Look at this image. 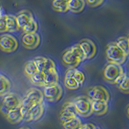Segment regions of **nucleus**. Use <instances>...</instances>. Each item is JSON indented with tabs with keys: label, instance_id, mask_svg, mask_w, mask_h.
Segmentation results:
<instances>
[{
	"label": "nucleus",
	"instance_id": "nucleus-1",
	"mask_svg": "<svg viewBox=\"0 0 129 129\" xmlns=\"http://www.w3.org/2000/svg\"><path fill=\"white\" fill-rule=\"evenodd\" d=\"M92 100L87 96H78L73 100L74 104L76 109L78 115L81 117H87L93 114L92 109Z\"/></svg>",
	"mask_w": 129,
	"mask_h": 129
},
{
	"label": "nucleus",
	"instance_id": "nucleus-2",
	"mask_svg": "<svg viewBox=\"0 0 129 129\" xmlns=\"http://www.w3.org/2000/svg\"><path fill=\"white\" fill-rule=\"evenodd\" d=\"M106 55L109 62L120 64L125 63L127 56L120 48L116 45V43H111L108 45L106 50Z\"/></svg>",
	"mask_w": 129,
	"mask_h": 129
},
{
	"label": "nucleus",
	"instance_id": "nucleus-3",
	"mask_svg": "<svg viewBox=\"0 0 129 129\" xmlns=\"http://www.w3.org/2000/svg\"><path fill=\"white\" fill-rule=\"evenodd\" d=\"M124 73L123 69L120 64L109 62L104 69L103 75L106 80L114 83L119 76Z\"/></svg>",
	"mask_w": 129,
	"mask_h": 129
},
{
	"label": "nucleus",
	"instance_id": "nucleus-4",
	"mask_svg": "<svg viewBox=\"0 0 129 129\" xmlns=\"http://www.w3.org/2000/svg\"><path fill=\"white\" fill-rule=\"evenodd\" d=\"M43 95L48 102H56L60 100L63 95V89L58 84L45 86Z\"/></svg>",
	"mask_w": 129,
	"mask_h": 129
},
{
	"label": "nucleus",
	"instance_id": "nucleus-5",
	"mask_svg": "<svg viewBox=\"0 0 129 129\" xmlns=\"http://www.w3.org/2000/svg\"><path fill=\"white\" fill-rule=\"evenodd\" d=\"M18 43L14 37L10 34H4L0 38V48L3 51L11 53L18 48Z\"/></svg>",
	"mask_w": 129,
	"mask_h": 129
},
{
	"label": "nucleus",
	"instance_id": "nucleus-6",
	"mask_svg": "<svg viewBox=\"0 0 129 129\" xmlns=\"http://www.w3.org/2000/svg\"><path fill=\"white\" fill-rule=\"evenodd\" d=\"M88 95L92 100L103 101L108 102L110 99V95L107 90L101 86H95L91 88L88 92Z\"/></svg>",
	"mask_w": 129,
	"mask_h": 129
},
{
	"label": "nucleus",
	"instance_id": "nucleus-7",
	"mask_svg": "<svg viewBox=\"0 0 129 129\" xmlns=\"http://www.w3.org/2000/svg\"><path fill=\"white\" fill-rule=\"evenodd\" d=\"M41 41L39 34L36 33H25L22 37L23 45L27 49L33 50L38 47Z\"/></svg>",
	"mask_w": 129,
	"mask_h": 129
},
{
	"label": "nucleus",
	"instance_id": "nucleus-8",
	"mask_svg": "<svg viewBox=\"0 0 129 129\" xmlns=\"http://www.w3.org/2000/svg\"><path fill=\"white\" fill-rule=\"evenodd\" d=\"M79 45L82 49L86 59H90L96 54V46L92 41L88 39H83L79 42Z\"/></svg>",
	"mask_w": 129,
	"mask_h": 129
},
{
	"label": "nucleus",
	"instance_id": "nucleus-9",
	"mask_svg": "<svg viewBox=\"0 0 129 129\" xmlns=\"http://www.w3.org/2000/svg\"><path fill=\"white\" fill-rule=\"evenodd\" d=\"M21 102V100L17 94L15 93H9L3 98V105L11 110L20 107Z\"/></svg>",
	"mask_w": 129,
	"mask_h": 129
},
{
	"label": "nucleus",
	"instance_id": "nucleus-10",
	"mask_svg": "<svg viewBox=\"0 0 129 129\" xmlns=\"http://www.w3.org/2000/svg\"><path fill=\"white\" fill-rule=\"evenodd\" d=\"M44 113V106L43 103L34 105L28 111L27 122L35 121L40 119Z\"/></svg>",
	"mask_w": 129,
	"mask_h": 129
},
{
	"label": "nucleus",
	"instance_id": "nucleus-11",
	"mask_svg": "<svg viewBox=\"0 0 129 129\" xmlns=\"http://www.w3.org/2000/svg\"><path fill=\"white\" fill-rule=\"evenodd\" d=\"M25 98L28 99L34 105L43 103L44 95L40 89L32 88L27 92Z\"/></svg>",
	"mask_w": 129,
	"mask_h": 129
},
{
	"label": "nucleus",
	"instance_id": "nucleus-12",
	"mask_svg": "<svg viewBox=\"0 0 129 129\" xmlns=\"http://www.w3.org/2000/svg\"><path fill=\"white\" fill-rule=\"evenodd\" d=\"M16 17V21L19 29L22 28L30 21L34 19L33 15L29 10H23L18 13Z\"/></svg>",
	"mask_w": 129,
	"mask_h": 129
},
{
	"label": "nucleus",
	"instance_id": "nucleus-13",
	"mask_svg": "<svg viewBox=\"0 0 129 129\" xmlns=\"http://www.w3.org/2000/svg\"><path fill=\"white\" fill-rule=\"evenodd\" d=\"M108 102L95 100H92V112L97 116H101L105 114L108 110Z\"/></svg>",
	"mask_w": 129,
	"mask_h": 129
},
{
	"label": "nucleus",
	"instance_id": "nucleus-14",
	"mask_svg": "<svg viewBox=\"0 0 129 129\" xmlns=\"http://www.w3.org/2000/svg\"><path fill=\"white\" fill-rule=\"evenodd\" d=\"M59 75L56 69H52L44 73V87L58 84Z\"/></svg>",
	"mask_w": 129,
	"mask_h": 129
},
{
	"label": "nucleus",
	"instance_id": "nucleus-15",
	"mask_svg": "<svg viewBox=\"0 0 129 129\" xmlns=\"http://www.w3.org/2000/svg\"><path fill=\"white\" fill-rule=\"evenodd\" d=\"M6 118L12 124H18L23 120V116L21 112L20 107L11 109L6 116Z\"/></svg>",
	"mask_w": 129,
	"mask_h": 129
},
{
	"label": "nucleus",
	"instance_id": "nucleus-16",
	"mask_svg": "<svg viewBox=\"0 0 129 129\" xmlns=\"http://www.w3.org/2000/svg\"><path fill=\"white\" fill-rule=\"evenodd\" d=\"M68 9L72 13H79L82 12L85 7L84 0H69L67 2Z\"/></svg>",
	"mask_w": 129,
	"mask_h": 129
},
{
	"label": "nucleus",
	"instance_id": "nucleus-17",
	"mask_svg": "<svg viewBox=\"0 0 129 129\" xmlns=\"http://www.w3.org/2000/svg\"><path fill=\"white\" fill-rule=\"evenodd\" d=\"M63 61L64 63L71 67L76 68L81 63L76 56L72 54L71 50L66 51L63 55Z\"/></svg>",
	"mask_w": 129,
	"mask_h": 129
},
{
	"label": "nucleus",
	"instance_id": "nucleus-18",
	"mask_svg": "<svg viewBox=\"0 0 129 129\" xmlns=\"http://www.w3.org/2000/svg\"><path fill=\"white\" fill-rule=\"evenodd\" d=\"M5 21H6L7 30L8 32H14L19 29L16 21V17L14 15H5Z\"/></svg>",
	"mask_w": 129,
	"mask_h": 129
},
{
	"label": "nucleus",
	"instance_id": "nucleus-19",
	"mask_svg": "<svg viewBox=\"0 0 129 129\" xmlns=\"http://www.w3.org/2000/svg\"><path fill=\"white\" fill-rule=\"evenodd\" d=\"M52 5L54 9L57 12L65 13L69 10L67 2L65 0H52Z\"/></svg>",
	"mask_w": 129,
	"mask_h": 129
},
{
	"label": "nucleus",
	"instance_id": "nucleus-20",
	"mask_svg": "<svg viewBox=\"0 0 129 129\" xmlns=\"http://www.w3.org/2000/svg\"><path fill=\"white\" fill-rule=\"evenodd\" d=\"M117 47L120 48V50L124 52L126 56L128 55L129 52V41L127 37L122 36L117 39L116 42Z\"/></svg>",
	"mask_w": 129,
	"mask_h": 129
},
{
	"label": "nucleus",
	"instance_id": "nucleus-21",
	"mask_svg": "<svg viewBox=\"0 0 129 129\" xmlns=\"http://www.w3.org/2000/svg\"><path fill=\"white\" fill-rule=\"evenodd\" d=\"M81 125V121L78 116H76L70 120L62 123L64 129H78Z\"/></svg>",
	"mask_w": 129,
	"mask_h": 129
},
{
	"label": "nucleus",
	"instance_id": "nucleus-22",
	"mask_svg": "<svg viewBox=\"0 0 129 129\" xmlns=\"http://www.w3.org/2000/svg\"><path fill=\"white\" fill-rule=\"evenodd\" d=\"M11 87L10 81L8 78L0 74V95H4L9 91Z\"/></svg>",
	"mask_w": 129,
	"mask_h": 129
},
{
	"label": "nucleus",
	"instance_id": "nucleus-23",
	"mask_svg": "<svg viewBox=\"0 0 129 129\" xmlns=\"http://www.w3.org/2000/svg\"><path fill=\"white\" fill-rule=\"evenodd\" d=\"M30 80L34 85L39 87H44V73L37 71L30 76Z\"/></svg>",
	"mask_w": 129,
	"mask_h": 129
},
{
	"label": "nucleus",
	"instance_id": "nucleus-24",
	"mask_svg": "<svg viewBox=\"0 0 129 129\" xmlns=\"http://www.w3.org/2000/svg\"><path fill=\"white\" fill-rule=\"evenodd\" d=\"M70 50H71L72 54L78 58V59L80 62L83 61L86 59L83 52L82 49L81 48L79 44H76L74 46H72Z\"/></svg>",
	"mask_w": 129,
	"mask_h": 129
},
{
	"label": "nucleus",
	"instance_id": "nucleus-25",
	"mask_svg": "<svg viewBox=\"0 0 129 129\" xmlns=\"http://www.w3.org/2000/svg\"><path fill=\"white\" fill-rule=\"evenodd\" d=\"M24 33H36L38 30V23L34 19H32L22 28Z\"/></svg>",
	"mask_w": 129,
	"mask_h": 129
},
{
	"label": "nucleus",
	"instance_id": "nucleus-26",
	"mask_svg": "<svg viewBox=\"0 0 129 129\" xmlns=\"http://www.w3.org/2000/svg\"><path fill=\"white\" fill-rule=\"evenodd\" d=\"M46 61H47V57H41L38 56L36 57L33 59V61L35 63L38 71L40 72H42L44 73L45 71V67Z\"/></svg>",
	"mask_w": 129,
	"mask_h": 129
},
{
	"label": "nucleus",
	"instance_id": "nucleus-27",
	"mask_svg": "<svg viewBox=\"0 0 129 129\" xmlns=\"http://www.w3.org/2000/svg\"><path fill=\"white\" fill-rule=\"evenodd\" d=\"M37 71L38 69L33 60L29 61L26 63L25 66V72L28 76H30Z\"/></svg>",
	"mask_w": 129,
	"mask_h": 129
},
{
	"label": "nucleus",
	"instance_id": "nucleus-28",
	"mask_svg": "<svg viewBox=\"0 0 129 129\" xmlns=\"http://www.w3.org/2000/svg\"><path fill=\"white\" fill-rule=\"evenodd\" d=\"M64 83L65 87L70 90H76L79 87V85L74 78H64Z\"/></svg>",
	"mask_w": 129,
	"mask_h": 129
},
{
	"label": "nucleus",
	"instance_id": "nucleus-29",
	"mask_svg": "<svg viewBox=\"0 0 129 129\" xmlns=\"http://www.w3.org/2000/svg\"><path fill=\"white\" fill-rule=\"evenodd\" d=\"M61 110L67 111L69 112H71L73 114L76 115V116H78L76 109L74 104L72 101H69V102H67V103H64L63 105Z\"/></svg>",
	"mask_w": 129,
	"mask_h": 129
},
{
	"label": "nucleus",
	"instance_id": "nucleus-30",
	"mask_svg": "<svg viewBox=\"0 0 129 129\" xmlns=\"http://www.w3.org/2000/svg\"><path fill=\"white\" fill-rule=\"evenodd\" d=\"M76 115L73 114L72 113L69 112L67 111H64V110H61L60 113V116H59V118H60V121L61 123L66 122L67 121L70 120L71 119L73 118V117H76Z\"/></svg>",
	"mask_w": 129,
	"mask_h": 129
},
{
	"label": "nucleus",
	"instance_id": "nucleus-31",
	"mask_svg": "<svg viewBox=\"0 0 129 129\" xmlns=\"http://www.w3.org/2000/svg\"><path fill=\"white\" fill-rule=\"evenodd\" d=\"M128 82H129V79L128 75L125 74V77L123 79V80L121 81V82L118 85L119 86V88L121 90L123 91V92H125L128 93Z\"/></svg>",
	"mask_w": 129,
	"mask_h": 129
},
{
	"label": "nucleus",
	"instance_id": "nucleus-32",
	"mask_svg": "<svg viewBox=\"0 0 129 129\" xmlns=\"http://www.w3.org/2000/svg\"><path fill=\"white\" fill-rule=\"evenodd\" d=\"M73 78L76 81L77 83L79 84V86L83 83L84 81H85V75H84V74L81 71H78V70H76V72H75Z\"/></svg>",
	"mask_w": 129,
	"mask_h": 129
},
{
	"label": "nucleus",
	"instance_id": "nucleus-33",
	"mask_svg": "<svg viewBox=\"0 0 129 129\" xmlns=\"http://www.w3.org/2000/svg\"><path fill=\"white\" fill-rule=\"evenodd\" d=\"M104 0H87L88 5L91 7H97L103 3Z\"/></svg>",
	"mask_w": 129,
	"mask_h": 129
},
{
	"label": "nucleus",
	"instance_id": "nucleus-34",
	"mask_svg": "<svg viewBox=\"0 0 129 129\" xmlns=\"http://www.w3.org/2000/svg\"><path fill=\"white\" fill-rule=\"evenodd\" d=\"M7 31L5 21V16L0 17V32H5Z\"/></svg>",
	"mask_w": 129,
	"mask_h": 129
},
{
	"label": "nucleus",
	"instance_id": "nucleus-35",
	"mask_svg": "<svg viewBox=\"0 0 129 129\" xmlns=\"http://www.w3.org/2000/svg\"><path fill=\"white\" fill-rule=\"evenodd\" d=\"M77 69H76L75 68L71 67L70 69H69L67 71L66 73H65V76L64 78H73L75 72L76 71Z\"/></svg>",
	"mask_w": 129,
	"mask_h": 129
},
{
	"label": "nucleus",
	"instance_id": "nucleus-36",
	"mask_svg": "<svg viewBox=\"0 0 129 129\" xmlns=\"http://www.w3.org/2000/svg\"><path fill=\"white\" fill-rule=\"evenodd\" d=\"M96 126L94 125L92 123H87V124H84L81 125L78 129H95Z\"/></svg>",
	"mask_w": 129,
	"mask_h": 129
},
{
	"label": "nucleus",
	"instance_id": "nucleus-37",
	"mask_svg": "<svg viewBox=\"0 0 129 129\" xmlns=\"http://www.w3.org/2000/svg\"><path fill=\"white\" fill-rule=\"evenodd\" d=\"M10 111V109L7 107L6 106H5L4 105L2 104V105L0 107V112L4 115L5 116H6L7 115V114L9 113V112Z\"/></svg>",
	"mask_w": 129,
	"mask_h": 129
},
{
	"label": "nucleus",
	"instance_id": "nucleus-38",
	"mask_svg": "<svg viewBox=\"0 0 129 129\" xmlns=\"http://www.w3.org/2000/svg\"><path fill=\"white\" fill-rule=\"evenodd\" d=\"M125 74H126V73H125V72H124V73H123V74H121V76H119L118 77V78H117V79H116V80L114 81V83L116 84V85H119V84L121 82V81L123 80V78H124V77H125Z\"/></svg>",
	"mask_w": 129,
	"mask_h": 129
},
{
	"label": "nucleus",
	"instance_id": "nucleus-39",
	"mask_svg": "<svg viewBox=\"0 0 129 129\" xmlns=\"http://www.w3.org/2000/svg\"><path fill=\"white\" fill-rule=\"evenodd\" d=\"M5 10L3 9V7H0V17H2V16H5Z\"/></svg>",
	"mask_w": 129,
	"mask_h": 129
},
{
	"label": "nucleus",
	"instance_id": "nucleus-40",
	"mask_svg": "<svg viewBox=\"0 0 129 129\" xmlns=\"http://www.w3.org/2000/svg\"><path fill=\"white\" fill-rule=\"evenodd\" d=\"M19 129H30V128H29L28 127H22V128H20Z\"/></svg>",
	"mask_w": 129,
	"mask_h": 129
},
{
	"label": "nucleus",
	"instance_id": "nucleus-41",
	"mask_svg": "<svg viewBox=\"0 0 129 129\" xmlns=\"http://www.w3.org/2000/svg\"><path fill=\"white\" fill-rule=\"evenodd\" d=\"M65 1H67V2H68V1H69V0H65Z\"/></svg>",
	"mask_w": 129,
	"mask_h": 129
},
{
	"label": "nucleus",
	"instance_id": "nucleus-42",
	"mask_svg": "<svg viewBox=\"0 0 129 129\" xmlns=\"http://www.w3.org/2000/svg\"><path fill=\"white\" fill-rule=\"evenodd\" d=\"M95 129H98V128H97V127H96V128H95Z\"/></svg>",
	"mask_w": 129,
	"mask_h": 129
}]
</instances>
